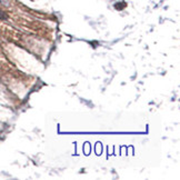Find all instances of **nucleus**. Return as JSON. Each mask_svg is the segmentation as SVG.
Returning a JSON list of instances; mask_svg holds the SVG:
<instances>
[{"mask_svg":"<svg viewBox=\"0 0 180 180\" xmlns=\"http://www.w3.org/2000/svg\"><path fill=\"white\" fill-rule=\"evenodd\" d=\"M0 18H1V19H5V18H6L5 16H4V13H2L1 11H0Z\"/></svg>","mask_w":180,"mask_h":180,"instance_id":"1","label":"nucleus"},{"mask_svg":"<svg viewBox=\"0 0 180 180\" xmlns=\"http://www.w3.org/2000/svg\"><path fill=\"white\" fill-rule=\"evenodd\" d=\"M0 4H5V5H7V1H5V0H0Z\"/></svg>","mask_w":180,"mask_h":180,"instance_id":"2","label":"nucleus"}]
</instances>
